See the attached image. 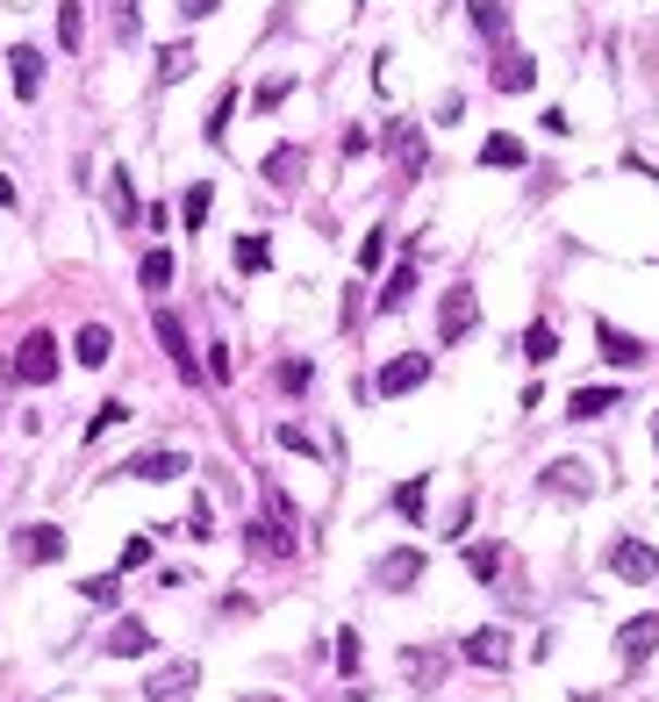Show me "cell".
Listing matches in <instances>:
<instances>
[{"label":"cell","instance_id":"cell-1","mask_svg":"<svg viewBox=\"0 0 659 702\" xmlns=\"http://www.w3.org/2000/svg\"><path fill=\"white\" fill-rule=\"evenodd\" d=\"M8 380H22V387H51V380H58V337H51V330H29V337L15 344Z\"/></svg>","mask_w":659,"mask_h":702},{"label":"cell","instance_id":"cell-20","mask_svg":"<svg viewBox=\"0 0 659 702\" xmlns=\"http://www.w3.org/2000/svg\"><path fill=\"white\" fill-rule=\"evenodd\" d=\"M401 674H409L416 688H437V681H445V652H431V645H409V652H401Z\"/></svg>","mask_w":659,"mask_h":702},{"label":"cell","instance_id":"cell-16","mask_svg":"<svg viewBox=\"0 0 659 702\" xmlns=\"http://www.w3.org/2000/svg\"><path fill=\"white\" fill-rule=\"evenodd\" d=\"M8 79H15V94H22V101H36V94H43V51L15 44V51H8Z\"/></svg>","mask_w":659,"mask_h":702},{"label":"cell","instance_id":"cell-37","mask_svg":"<svg viewBox=\"0 0 659 702\" xmlns=\"http://www.w3.org/2000/svg\"><path fill=\"white\" fill-rule=\"evenodd\" d=\"M122 416H129L122 402H101V409H94V423H87V445H94V438H108V430H115Z\"/></svg>","mask_w":659,"mask_h":702},{"label":"cell","instance_id":"cell-17","mask_svg":"<svg viewBox=\"0 0 659 702\" xmlns=\"http://www.w3.org/2000/svg\"><path fill=\"white\" fill-rule=\"evenodd\" d=\"M595 344H602L609 366H638V359H645V344L631 337V330H617V323H595Z\"/></svg>","mask_w":659,"mask_h":702},{"label":"cell","instance_id":"cell-14","mask_svg":"<svg viewBox=\"0 0 659 702\" xmlns=\"http://www.w3.org/2000/svg\"><path fill=\"white\" fill-rule=\"evenodd\" d=\"M531 86H538V58H523V51L495 58V94H531Z\"/></svg>","mask_w":659,"mask_h":702},{"label":"cell","instance_id":"cell-9","mask_svg":"<svg viewBox=\"0 0 659 702\" xmlns=\"http://www.w3.org/2000/svg\"><path fill=\"white\" fill-rule=\"evenodd\" d=\"M652 652H659V617H631L624 631H617V660H624V667H645Z\"/></svg>","mask_w":659,"mask_h":702},{"label":"cell","instance_id":"cell-8","mask_svg":"<svg viewBox=\"0 0 659 702\" xmlns=\"http://www.w3.org/2000/svg\"><path fill=\"white\" fill-rule=\"evenodd\" d=\"M151 330H158V344H165V352H173L179 380H201V366H194V344H187V323H179L173 309H158V316H151Z\"/></svg>","mask_w":659,"mask_h":702},{"label":"cell","instance_id":"cell-3","mask_svg":"<svg viewBox=\"0 0 659 702\" xmlns=\"http://www.w3.org/2000/svg\"><path fill=\"white\" fill-rule=\"evenodd\" d=\"M609 574H617V581H659V552L645 545V538H617V545H609Z\"/></svg>","mask_w":659,"mask_h":702},{"label":"cell","instance_id":"cell-2","mask_svg":"<svg viewBox=\"0 0 659 702\" xmlns=\"http://www.w3.org/2000/svg\"><path fill=\"white\" fill-rule=\"evenodd\" d=\"M473 323H481V294L459 280V287H445V301H437V344H459Z\"/></svg>","mask_w":659,"mask_h":702},{"label":"cell","instance_id":"cell-45","mask_svg":"<svg viewBox=\"0 0 659 702\" xmlns=\"http://www.w3.org/2000/svg\"><path fill=\"white\" fill-rule=\"evenodd\" d=\"M244 702H287V695H244Z\"/></svg>","mask_w":659,"mask_h":702},{"label":"cell","instance_id":"cell-12","mask_svg":"<svg viewBox=\"0 0 659 702\" xmlns=\"http://www.w3.org/2000/svg\"><path fill=\"white\" fill-rule=\"evenodd\" d=\"M259 172H265V187H301V172H309V151H301V144H273Z\"/></svg>","mask_w":659,"mask_h":702},{"label":"cell","instance_id":"cell-41","mask_svg":"<svg viewBox=\"0 0 659 702\" xmlns=\"http://www.w3.org/2000/svg\"><path fill=\"white\" fill-rule=\"evenodd\" d=\"M287 94H295V79H265V86H259V108H279Z\"/></svg>","mask_w":659,"mask_h":702},{"label":"cell","instance_id":"cell-39","mask_svg":"<svg viewBox=\"0 0 659 702\" xmlns=\"http://www.w3.org/2000/svg\"><path fill=\"white\" fill-rule=\"evenodd\" d=\"M337 674H359V631H337Z\"/></svg>","mask_w":659,"mask_h":702},{"label":"cell","instance_id":"cell-31","mask_svg":"<svg viewBox=\"0 0 659 702\" xmlns=\"http://www.w3.org/2000/svg\"><path fill=\"white\" fill-rule=\"evenodd\" d=\"M523 359H531V366L559 359V330L552 323H531V330H523Z\"/></svg>","mask_w":659,"mask_h":702},{"label":"cell","instance_id":"cell-29","mask_svg":"<svg viewBox=\"0 0 659 702\" xmlns=\"http://www.w3.org/2000/svg\"><path fill=\"white\" fill-rule=\"evenodd\" d=\"M229 115H237V86H223V94H215L209 122H201V137H209V144H223V137H229Z\"/></svg>","mask_w":659,"mask_h":702},{"label":"cell","instance_id":"cell-11","mask_svg":"<svg viewBox=\"0 0 659 702\" xmlns=\"http://www.w3.org/2000/svg\"><path fill=\"white\" fill-rule=\"evenodd\" d=\"M194 681H201V667H194V660H173V667L151 674V688H144V695H151V702H187Z\"/></svg>","mask_w":659,"mask_h":702},{"label":"cell","instance_id":"cell-42","mask_svg":"<svg viewBox=\"0 0 659 702\" xmlns=\"http://www.w3.org/2000/svg\"><path fill=\"white\" fill-rule=\"evenodd\" d=\"M122 566H151V538H129V545H122Z\"/></svg>","mask_w":659,"mask_h":702},{"label":"cell","instance_id":"cell-33","mask_svg":"<svg viewBox=\"0 0 659 702\" xmlns=\"http://www.w3.org/2000/svg\"><path fill=\"white\" fill-rule=\"evenodd\" d=\"M265 266H273V244H265L259 230H251V237H237V273H265Z\"/></svg>","mask_w":659,"mask_h":702},{"label":"cell","instance_id":"cell-46","mask_svg":"<svg viewBox=\"0 0 659 702\" xmlns=\"http://www.w3.org/2000/svg\"><path fill=\"white\" fill-rule=\"evenodd\" d=\"M652 445H659V409H652Z\"/></svg>","mask_w":659,"mask_h":702},{"label":"cell","instance_id":"cell-18","mask_svg":"<svg viewBox=\"0 0 659 702\" xmlns=\"http://www.w3.org/2000/svg\"><path fill=\"white\" fill-rule=\"evenodd\" d=\"M595 488V473L581 459H559V466H545V495H588Z\"/></svg>","mask_w":659,"mask_h":702},{"label":"cell","instance_id":"cell-32","mask_svg":"<svg viewBox=\"0 0 659 702\" xmlns=\"http://www.w3.org/2000/svg\"><path fill=\"white\" fill-rule=\"evenodd\" d=\"M502 566H509V552H502V545H467V574H473V581H495Z\"/></svg>","mask_w":659,"mask_h":702},{"label":"cell","instance_id":"cell-34","mask_svg":"<svg viewBox=\"0 0 659 702\" xmlns=\"http://www.w3.org/2000/svg\"><path fill=\"white\" fill-rule=\"evenodd\" d=\"M79 36H87V15H79V0H58V44L79 51Z\"/></svg>","mask_w":659,"mask_h":702},{"label":"cell","instance_id":"cell-13","mask_svg":"<svg viewBox=\"0 0 659 702\" xmlns=\"http://www.w3.org/2000/svg\"><path fill=\"white\" fill-rule=\"evenodd\" d=\"M187 466H194L187 452H137V459L122 466V473H129V480H151V488H158V480H179Z\"/></svg>","mask_w":659,"mask_h":702},{"label":"cell","instance_id":"cell-15","mask_svg":"<svg viewBox=\"0 0 659 702\" xmlns=\"http://www.w3.org/2000/svg\"><path fill=\"white\" fill-rule=\"evenodd\" d=\"M101 645H108V660H144V652H151V624H144V617H122Z\"/></svg>","mask_w":659,"mask_h":702},{"label":"cell","instance_id":"cell-23","mask_svg":"<svg viewBox=\"0 0 659 702\" xmlns=\"http://www.w3.org/2000/svg\"><path fill=\"white\" fill-rule=\"evenodd\" d=\"M108 208H115V223H122V230L144 215V208H137V187H129V172H122V165L108 172Z\"/></svg>","mask_w":659,"mask_h":702},{"label":"cell","instance_id":"cell-7","mask_svg":"<svg viewBox=\"0 0 659 702\" xmlns=\"http://www.w3.org/2000/svg\"><path fill=\"white\" fill-rule=\"evenodd\" d=\"M387 151H395L401 180H423V165H431V144H423L416 122H395V130H387Z\"/></svg>","mask_w":659,"mask_h":702},{"label":"cell","instance_id":"cell-43","mask_svg":"<svg viewBox=\"0 0 659 702\" xmlns=\"http://www.w3.org/2000/svg\"><path fill=\"white\" fill-rule=\"evenodd\" d=\"M215 8H223V0H179V15H187V22H201V15H215Z\"/></svg>","mask_w":659,"mask_h":702},{"label":"cell","instance_id":"cell-35","mask_svg":"<svg viewBox=\"0 0 659 702\" xmlns=\"http://www.w3.org/2000/svg\"><path fill=\"white\" fill-rule=\"evenodd\" d=\"M381 258H387V230H365V237H359V273H373Z\"/></svg>","mask_w":659,"mask_h":702},{"label":"cell","instance_id":"cell-21","mask_svg":"<svg viewBox=\"0 0 659 702\" xmlns=\"http://www.w3.org/2000/svg\"><path fill=\"white\" fill-rule=\"evenodd\" d=\"M108 352H115V330L108 323H87L79 337H72V359L79 366H108Z\"/></svg>","mask_w":659,"mask_h":702},{"label":"cell","instance_id":"cell-44","mask_svg":"<svg viewBox=\"0 0 659 702\" xmlns=\"http://www.w3.org/2000/svg\"><path fill=\"white\" fill-rule=\"evenodd\" d=\"M0 208H15V180L8 172H0Z\"/></svg>","mask_w":659,"mask_h":702},{"label":"cell","instance_id":"cell-19","mask_svg":"<svg viewBox=\"0 0 659 702\" xmlns=\"http://www.w3.org/2000/svg\"><path fill=\"white\" fill-rule=\"evenodd\" d=\"M617 402H624V394H617V387H573L567 416H573V423H595V416H609V409H617Z\"/></svg>","mask_w":659,"mask_h":702},{"label":"cell","instance_id":"cell-25","mask_svg":"<svg viewBox=\"0 0 659 702\" xmlns=\"http://www.w3.org/2000/svg\"><path fill=\"white\" fill-rule=\"evenodd\" d=\"M409 294H416V258H401L395 273H387V287H381V316H395Z\"/></svg>","mask_w":659,"mask_h":702},{"label":"cell","instance_id":"cell-22","mask_svg":"<svg viewBox=\"0 0 659 702\" xmlns=\"http://www.w3.org/2000/svg\"><path fill=\"white\" fill-rule=\"evenodd\" d=\"M523 158H531V151H523L509 130H495V137L481 144V165H495V172H523Z\"/></svg>","mask_w":659,"mask_h":702},{"label":"cell","instance_id":"cell-30","mask_svg":"<svg viewBox=\"0 0 659 702\" xmlns=\"http://www.w3.org/2000/svg\"><path fill=\"white\" fill-rule=\"evenodd\" d=\"M137 280H144V294H165V287H173V251H144Z\"/></svg>","mask_w":659,"mask_h":702},{"label":"cell","instance_id":"cell-27","mask_svg":"<svg viewBox=\"0 0 659 702\" xmlns=\"http://www.w3.org/2000/svg\"><path fill=\"white\" fill-rule=\"evenodd\" d=\"M194 72V44H165V51H158V86H179Z\"/></svg>","mask_w":659,"mask_h":702},{"label":"cell","instance_id":"cell-24","mask_svg":"<svg viewBox=\"0 0 659 702\" xmlns=\"http://www.w3.org/2000/svg\"><path fill=\"white\" fill-rule=\"evenodd\" d=\"M467 15H473V29H481L487 44H502V36H509V8H502V0H467Z\"/></svg>","mask_w":659,"mask_h":702},{"label":"cell","instance_id":"cell-26","mask_svg":"<svg viewBox=\"0 0 659 702\" xmlns=\"http://www.w3.org/2000/svg\"><path fill=\"white\" fill-rule=\"evenodd\" d=\"M209 208H215V187H209V180H194V187L179 194V223L201 230V223H209Z\"/></svg>","mask_w":659,"mask_h":702},{"label":"cell","instance_id":"cell-6","mask_svg":"<svg viewBox=\"0 0 659 702\" xmlns=\"http://www.w3.org/2000/svg\"><path fill=\"white\" fill-rule=\"evenodd\" d=\"M15 559H22V566L65 559V531H58V524H22V531H15Z\"/></svg>","mask_w":659,"mask_h":702},{"label":"cell","instance_id":"cell-10","mask_svg":"<svg viewBox=\"0 0 659 702\" xmlns=\"http://www.w3.org/2000/svg\"><path fill=\"white\" fill-rule=\"evenodd\" d=\"M459 660H473V667H509V631H495V624H487V631H467L459 638Z\"/></svg>","mask_w":659,"mask_h":702},{"label":"cell","instance_id":"cell-4","mask_svg":"<svg viewBox=\"0 0 659 702\" xmlns=\"http://www.w3.org/2000/svg\"><path fill=\"white\" fill-rule=\"evenodd\" d=\"M416 581H423V552L416 545H401V552H387V559H373V588H387V595H409Z\"/></svg>","mask_w":659,"mask_h":702},{"label":"cell","instance_id":"cell-38","mask_svg":"<svg viewBox=\"0 0 659 702\" xmlns=\"http://www.w3.org/2000/svg\"><path fill=\"white\" fill-rule=\"evenodd\" d=\"M309 380H315V366H309V359H287V366H279V387H287V394H301Z\"/></svg>","mask_w":659,"mask_h":702},{"label":"cell","instance_id":"cell-28","mask_svg":"<svg viewBox=\"0 0 659 702\" xmlns=\"http://www.w3.org/2000/svg\"><path fill=\"white\" fill-rule=\"evenodd\" d=\"M423 502H431V480H401L395 488V516L401 524H423Z\"/></svg>","mask_w":659,"mask_h":702},{"label":"cell","instance_id":"cell-5","mask_svg":"<svg viewBox=\"0 0 659 702\" xmlns=\"http://www.w3.org/2000/svg\"><path fill=\"white\" fill-rule=\"evenodd\" d=\"M423 380H431V352H401V359H387V366H381V380H373V394H387V402H395V394L423 387Z\"/></svg>","mask_w":659,"mask_h":702},{"label":"cell","instance_id":"cell-36","mask_svg":"<svg viewBox=\"0 0 659 702\" xmlns=\"http://www.w3.org/2000/svg\"><path fill=\"white\" fill-rule=\"evenodd\" d=\"M79 595H87V602H115L122 581H115V574H87V581H79Z\"/></svg>","mask_w":659,"mask_h":702},{"label":"cell","instance_id":"cell-40","mask_svg":"<svg viewBox=\"0 0 659 702\" xmlns=\"http://www.w3.org/2000/svg\"><path fill=\"white\" fill-rule=\"evenodd\" d=\"M187 531L194 538H215V509H209V502H194V509H187Z\"/></svg>","mask_w":659,"mask_h":702}]
</instances>
